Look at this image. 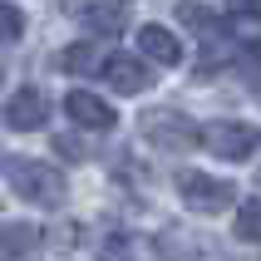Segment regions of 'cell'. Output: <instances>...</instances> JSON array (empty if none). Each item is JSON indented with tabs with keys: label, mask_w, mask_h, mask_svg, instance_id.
<instances>
[{
	"label": "cell",
	"mask_w": 261,
	"mask_h": 261,
	"mask_svg": "<svg viewBox=\"0 0 261 261\" xmlns=\"http://www.w3.org/2000/svg\"><path fill=\"white\" fill-rule=\"evenodd\" d=\"M99 261H133V242H128L123 232L103 237V247H99Z\"/></svg>",
	"instance_id": "15"
},
{
	"label": "cell",
	"mask_w": 261,
	"mask_h": 261,
	"mask_svg": "<svg viewBox=\"0 0 261 261\" xmlns=\"http://www.w3.org/2000/svg\"><path fill=\"white\" fill-rule=\"evenodd\" d=\"M177 197H182L192 212L217 217V212H227V207H232L237 188L227 182V177H212V173H197V168H188V173L177 177Z\"/></svg>",
	"instance_id": "4"
},
{
	"label": "cell",
	"mask_w": 261,
	"mask_h": 261,
	"mask_svg": "<svg viewBox=\"0 0 261 261\" xmlns=\"http://www.w3.org/2000/svg\"><path fill=\"white\" fill-rule=\"evenodd\" d=\"M44 247L40 222H5L0 227V261H35Z\"/></svg>",
	"instance_id": "8"
},
{
	"label": "cell",
	"mask_w": 261,
	"mask_h": 261,
	"mask_svg": "<svg viewBox=\"0 0 261 261\" xmlns=\"http://www.w3.org/2000/svg\"><path fill=\"white\" fill-rule=\"evenodd\" d=\"M103 79H109V89H118V94H143V89L153 84V69L143 64V55H109L103 59Z\"/></svg>",
	"instance_id": "7"
},
{
	"label": "cell",
	"mask_w": 261,
	"mask_h": 261,
	"mask_svg": "<svg viewBox=\"0 0 261 261\" xmlns=\"http://www.w3.org/2000/svg\"><path fill=\"white\" fill-rule=\"evenodd\" d=\"M177 15H182V20H188V25L197 30V35H217V25H222L217 15H212V10H202V5H182Z\"/></svg>",
	"instance_id": "14"
},
{
	"label": "cell",
	"mask_w": 261,
	"mask_h": 261,
	"mask_svg": "<svg viewBox=\"0 0 261 261\" xmlns=\"http://www.w3.org/2000/svg\"><path fill=\"white\" fill-rule=\"evenodd\" d=\"M20 35H25V10H15V5L0 0V44H15Z\"/></svg>",
	"instance_id": "13"
},
{
	"label": "cell",
	"mask_w": 261,
	"mask_h": 261,
	"mask_svg": "<svg viewBox=\"0 0 261 261\" xmlns=\"http://www.w3.org/2000/svg\"><path fill=\"white\" fill-rule=\"evenodd\" d=\"M237 237L261 247V197H247V202L237 207Z\"/></svg>",
	"instance_id": "12"
},
{
	"label": "cell",
	"mask_w": 261,
	"mask_h": 261,
	"mask_svg": "<svg viewBox=\"0 0 261 261\" xmlns=\"http://www.w3.org/2000/svg\"><path fill=\"white\" fill-rule=\"evenodd\" d=\"M138 55L173 69V64H182V40H177L173 30H163V25H138Z\"/></svg>",
	"instance_id": "9"
},
{
	"label": "cell",
	"mask_w": 261,
	"mask_h": 261,
	"mask_svg": "<svg viewBox=\"0 0 261 261\" xmlns=\"http://www.w3.org/2000/svg\"><path fill=\"white\" fill-rule=\"evenodd\" d=\"M5 128H15V133H35V128H44L49 123V99H44L40 89H15L10 99H5Z\"/></svg>",
	"instance_id": "5"
},
{
	"label": "cell",
	"mask_w": 261,
	"mask_h": 261,
	"mask_svg": "<svg viewBox=\"0 0 261 261\" xmlns=\"http://www.w3.org/2000/svg\"><path fill=\"white\" fill-rule=\"evenodd\" d=\"M5 182L15 188V197H25V202H35V207H59L69 197L64 173H55V168L40 163V158H5Z\"/></svg>",
	"instance_id": "1"
},
{
	"label": "cell",
	"mask_w": 261,
	"mask_h": 261,
	"mask_svg": "<svg viewBox=\"0 0 261 261\" xmlns=\"http://www.w3.org/2000/svg\"><path fill=\"white\" fill-rule=\"evenodd\" d=\"M59 69H69V74H84V69H103V59L94 55V44H69V49H59L55 55Z\"/></svg>",
	"instance_id": "11"
},
{
	"label": "cell",
	"mask_w": 261,
	"mask_h": 261,
	"mask_svg": "<svg viewBox=\"0 0 261 261\" xmlns=\"http://www.w3.org/2000/svg\"><path fill=\"white\" fill-rule=\"evenodd\" d=\"M64 114L74 118V128H89V133H109L118 123V114L99 99V94H89V89H74L69 99H64Z\"/></svg>",
	"instance_id": "6"
},
{
	"label": "cell",
	"mask_w": 261,
	"mask_h": 261,
	"mask_svg": "<svg viewBox=\"0 0 261 261\" xmlns=\"http://www.w3.org/2000/svg\"><path fill=\"white\" fill-rule=\"evenodd\" d=\"M227 10L242 20H261V0H227Z\"/></svg>",
	"instance_id": "16"
},
{
	"label": "cell",
	"mask_w": 261,
	"mask_h": 261,
	"mask_svg": "<svg viewBox=\"0 0 261 261\" xmlns=\"http://www.w3.org/2000/svg\"><path fill=\"white\" fill-rule=\"evenodd\" d=\"M138 128H143V138L153 148H173V153L202 148V128H197L188 114H177V109H148V114L138 118Z\"/></svg>",
	"instance_id": "2"
},
{
	"label": "cell",
	"mask_w": 261,
	"mask_h": 261,
	"mask_svg": "<svg viewBox=\"0 0 261 261\" xmlns=\"http://www.w3.org/2000/svg\"><path fill=\"white\" fill-rule=\"evenodd\" d=\"M55 148L64 153V158H84V148H79V138H69V133H64V138H55Z\"/></svg>",
	"instance_id": "17"
},
{
	"label": "cell",
	"mask_w": 261,
	"mask_h": 261,
	"mask_svg": "<svg viewBox=\"0 0 261 261\" xmlns=\"http://www.w3.org/2000/svg\"><path fill=\"white\" fill-rule=\"evenodd\" d=\"M202 148L217 153V158H227V163H247L261 148V128L256 123H237V118H217V123L202 128Z\"/></svg>",
	"instance_id": "3"
},
{
	"label": "cell",
	"mask_w": 261,
	"mask_h": 261,
	"mask_svg": "<svg viewBox=\"0 0 261 261\" xmlns=\"http://www.w3.org/2000/svg\"><path fill=\"white\" fill-rule=\"evenodd\" d=\"M84 25H89V35H123L128 10H123V0H94L84 10Z\"/></svg>",
	"instance_id": "10"
},
{
	"label": "cell",
	"mask_w": 261,
	"mask_h": 261,
	"mask_svg": "<svg viewBox=\"0 0 261 261\" xmlns=\"http://www.w3.org/2000/svg\"><path fill=\"white\" fill-rule=\"evenodd\" d=\"M0 89H5V74H0Z\"/></svg>",
	"instance_id": "18"
}]
</instances>
